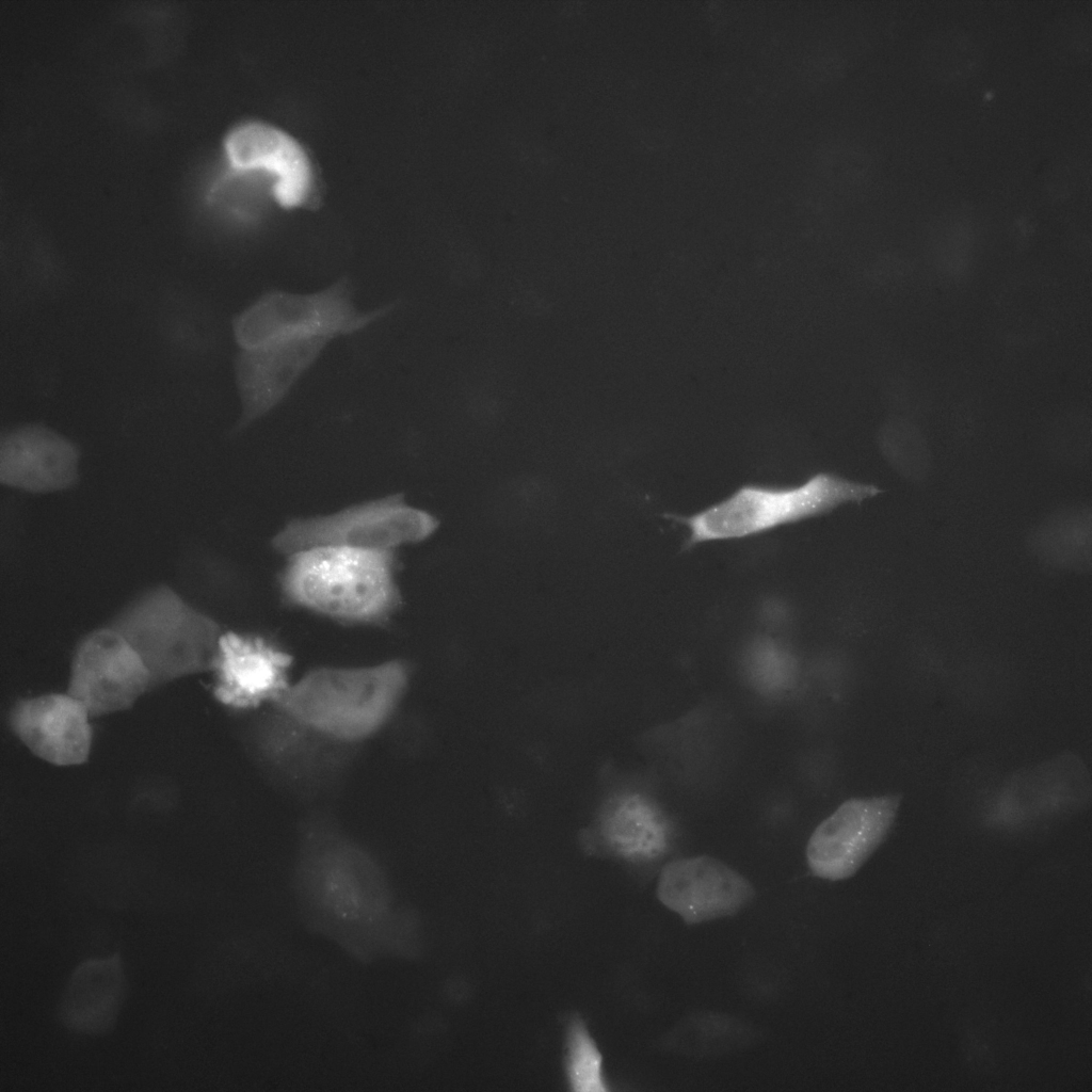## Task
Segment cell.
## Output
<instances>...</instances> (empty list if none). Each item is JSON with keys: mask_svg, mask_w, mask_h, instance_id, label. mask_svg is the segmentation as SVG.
Returning a JSON list of instances; mask_svg holds the SVG:
<instances>
[{"mask_svg": "<svg viewBox=\"0 0 1092 1092\" xmlns=\"http://www.w3.org/2000/svg\"><path fill=\"white\" fill-rule=\"evenodd\" d=\"M401 660L359 667H318L291 682L272 705L344 742L360 744L392 718L410 686Z\"/></svg>", "mask_w": 1092, "mask_h": 1092, "instance_id": "3957f363", "label": "cell"}, {"mask_svg": "<svg viewBox=\"0 0 1092 1092\" xmlns=\"http://www.w3.org/2000/svg\"><path fill=\"white\" fill-rule=\"evenodd\" d=\"M292 657L261 638L224 632L213 669L214 697L236 710L275 704L291 685Z\"/></svg>", "mask_w": 1092, "mask_h": 1092, "instance_id": "7c38bea8", "label": "cell"}, {"mask_svg": "<svg viewBox=\"0 0 1092 1092\" xmlns=\"http://www.w3.org/2000/svg\"><path fill=\"white\" fill-rule=\"evenodd\" d=\"M565 1071L571 1089L576 1092H606L601 1054L579 1018L571 1022L566 1037Z\"/></svg>", "mask_w": 1092, "mask_h": 1092, "instance_id": "ffe728a7", "label": "cell"}, {"mask_svg": "<svg viewBox=\"0 0 1092 1092\" xmlns=\"http://www.w3.org/2000/svg\"><path fill=\"white\" fill-rule=\"evenodd\" d=\"M437 526L429 512L391 496L330 515L292 520L275 535L273 546L287 555L315 546L392 550L427 539Z\"/></svg>", "mask_w": 1092, "mask_h": 1092, "instance_id": "ba28073f", "label": "cell"}, {"mask_svg": "<svg viewBox=\"0 0 1092 1092\" xmlns=\"http://www.w3.org/2000/svg\"><path fill=\"white\" fill-rule=\"evenodd\" d=\"M231 168L268 172L273 192L285 207L300 205L310 188V165L301 145L285 131L258 122L231 129L225 140Z\"/></svg>", "mask_w": 1092, "mask_h": 1092, "instance_id": "2e32d148", "label": "cell"}, {"mask_svg": "<svg viewBox=\"0 0 1092 1092\" xmlns=\"http://www.w3.org/2000/svg\"><path fill=\"white\" fill-rule=\"evenodd\" d=\"M286 599L343 623L381 624L401 601L392 550L315 546L290 555Z\"/></svg>", "mask_w": 1092, "mask_h": 1092, "instance_id": "7a4b0ae2", "label": "cell"}, {"mask_svg": "<svg viewBox=\"0 0 1092 1092\" xmlns=\"http://www.w3.org/2000/svg\"><path fill=\"white\" fill-rule=\"evenodd\" d=\"M752 884L722 861L697 855L668 863L657 883V897L687 925L732 916L754 898Z\"/></svg>", "mask_w": 1092, "mask_h": 1092, "instance_id": "8fae6325", "label": "cell"}, {"mask_svg": "<svg viewBox=\"0 0 1092 1092\" xmlns=\"http://www.w3.org/2000/svg\"><path fill=\"white\" fill-rule=\"evenodd\" d=\"M127 989L118 953L86 959L69 976L58 1007L59 1019L78 1034H105L117 1021Z\"/></svg>", "mask_w": 1092, "mask_h": 1092, "instance_id": "e0dca14e", "label": "cell"}, {"mask_svg": "<svg viewBox=\"0 0 1092 1092\" xmlns=\"http://www.w3.org/2000/svg\"><path fill=\"white\" fill-rule=\"evenodd\" d=\"M87 709L69 693H47L16 703L10 713L15 736L36 757L60 767L90 756L93 732Z\"/></svg>", "mask_w": 1092, "mask_h": 1092, "instance_id": "9a60e30c", "label": "cell"}, {"mask_svg": "<svg viewBox=\"0 0 1092 1092\" xmlns=\"http://www.w3.org/2000/svg\"><path fill=\"white\" fill-rule=\"evenodd\" d=\"M330 339L291 338L240 349L234 359L241 402L240 427L277 406L319 358Z\"/></svg>", "mask_w": 1092, "mask_h": 1092, "instance_id": "4fadbf2b", "label": "cell"}, {"mask_svg": "<svg viewBox=\"0 0 1092 1092\" xmlns=\"http://www.w3.org/2000/svg\"><path fill=\"white\" fill-rule=\"evenodd\" d=\"M644 808L630 794H613L601 808L598 830L606 847L625 858L648 856L655 849V841L645 828Z\"/></svg>", "mask_w": 1092, "mask_h": 1092, "instance_id": "ac0fdd59", "label": "cell"}, {"mask_svg": "<svg viewBox=\"0 0 1092 1092\" xmlns=\"http://www.w3.org/2000/svg\"><path fill=\"white\" fill-rule=\"evenodd\" d=\"M1038 533V550L1050 564L1083 567L1090 558V512H1063Z\"/></svg>", "mask_w": 1092, "mask_h": 1092, "instance_id": "d6986e66", "label": "cell"}, {"mask_svg": "<svg viewBox=\"0 0 1092 1092\" xmlns=\"http://www.w3.org/2000/svg\"><path fill=\"white\" fill-rule=\"evenodd\" d=\"M391 307L357 309L346 278L312 293L270 290L234 318L232 334L240 349L291 338L332 340L364 330Z\"/></svg>", "mask_w": 1092, "mask_h": 1092, "instance_id": "8992f818", "label": "cell"}, {"mask_svg": "<svg viewBox=\"0 0 1092 1092\" xmlns=\"http://www.w3.org/2000/svg\"><path fill=\"white\" fill-rule=\"evenodd\" d=\"M880 493L877 485L819 472L797 486L744 485L693 515L670 517L688 527L685 548H690L756 535L830 513L842 504L861 503Z\"/></svg>", "mask_w": 1092, "mask_h": 1092, "instance_id": "5b68a950", "label": "cell"}, {"mask_svg": "<svg viewBox=\"0 0 1092 1092\" xmlns=\"http://www.w3.org/2000/svg\"><path fill=\"white\" fill-rule=\"evenodd\" d=\"M147 691L149 673L117 630L106 624L79 640L67 693L82 703L92 718L127 710Z\"/></svg>", "mask_w": 1092, "mask_h": 1092, "instance_id": "9c48e42d", "label": "cell"}, {"mask_svg": "<svg viewBox=\"0 0 1092 1092\" xmlns=\"http://www.w3.org/2000/svg\"><path fill=\"white\" fill-rule=\"evenodd\" d=\"M294 889L309 926L355 957L414 952L415 921L397 905L383 866L332 822L316 819L304 828Z\"/></svg>", "mask_w": 1092, "mask_h": 1092, "instance_id": "6da1fadb", "label": "cell"}, {"mask_svg": "<svg viewBox=\"0 0 1092 1092\" xmlns=\"http://www.w3.org/2000/svg\"><path fill=\"white\" fill-rule=\"evenodd\" d=\"M900 797L852 798L822 820L808 838L805 855L821 879L852 877L885 840L900 806Z\"/></svg>", "mask_w": 1092, "mask_h": 1092, "instance_id": "30bf717a", "label": "cell"}, {"mask_svg": "<svg viewBox=\"0 0 1092 1092\" xmlns=\"http://www.w3.org/2000/svg\"><path fill=\"white\" fill-rule=\"evenodd\" d=\"M81 453L70 439L41 423L15 427L0 439V482L47 495L70 489L80 479Z\"/></svg>", "mask_w": 1092, "mask_h": 1092, "instance_id": "5bb4252c", "label": "cell"}, {"mask_svg": "<svg viewBox=\"0 0 1092 1092\" xmlns=\"http://www.w3.org/2000/svg\"><path fill=\"white\" fill-rule=\"evenodd\" d=\"M107 624L143 661L150 676V690L213 671L224 635L214 619L167 584L142 591Z\"/></svg>", "mask_w": 1092, "mask_h": 1092, "instance_id": "277c9868", "label": "cell"}, {"mask_svg": "<svg viewBox=\"0 0 1092 1092\" xmlns=\"http://www.w3.org/2000/svg\"><path fill=\"white\" fill-rule=\"evenodd\" d=\"M360 744L339 740L276 705L253 720L248 746L261 768L295 789H315L336 781L351 766Z\"/></svg>", "mask_w": 1092, "mask_h": 1092, "instance_id": "52a82bcc", "label": "cell"}]
</instances>
